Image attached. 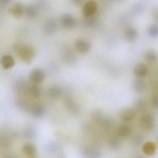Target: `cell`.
I'll use <instances>...</instances> for the list:
<instances>
[{
	"instance_id": "1",
	"label": "cell",
	"mask_w": 158,
	"mask_h": 158,
	"mask_svg": "<svg viewBox=\"0 0 158 158\" xmlns=\"http://www.w3.org/2000/svg\"><path fill=\"white\" fill-rule=\"evenodd\" d=\"M155 117L151 114H142L139 119V126L143 131H149L155 124Z\"/></svg>"
},
{
	"instance_id": "2",
	"label": "cell",
	"mask_w": 158,
	"mask_h": 158,
	"mask_svg": "<svg viewBox=\"0 0 158 158\" xmlns=\"http://www.w3.org/2000/svg\"><path fill=\"white\" fill-rule=\"evenodd\" d=\"M18 54L22 61L29 64L34 59L35 52L33 48L30 46H23L19 48Z\"/></svg>"
},
{
	"instance_id": "3",
	"label": "cell",
	"mask_w": 158,
	"mask_h": 158,
	"mask_svg": "<svg viewBox=\"0 0 158 158\" xmlns=\"http://www.w3.org/2000/svg\"><path fill=\"white\" fill-rule=\"evenodd\" d=\"M98 10V4L93 0L87 2L83 9V14L85 17H91L96 13Z\"/></svg>"
},
{
	"instance_id": "4",
	"label": "cell",
	"mask_w": 158,
	"mask_h": 158,
	"mask_svg": "<svg viewBox=\"0 0 158 158\" xmlns=\"http://www.w3.org/2000/svg\"><path fill=\"white\" fill-rule=\"evenodd\" d=\"M61 24L66 28H72L76 25V21L74 17L69 14L63 15L60 18Z\"/></svg>"
},
{
	"instance_id": "5",
	"label": "cell",
	"mask_w": 158,
	"mask_h": 158,
	"mask_svg": "<svg viewBox=\"0 0 158 158\" xmlns=\"http://www.w3.org/2000/svg\"><path fill=\"white\" fill-rule=\"evenodd\" d=\"M135 116L136 111L133 108H125L121 111L120 114V119L124 122L132 121Z\"/></svg>"
},
{
	"instance_id": "6",
	"label": "cell",
	"mask_w": 158,
	"mask_h": 158,
	"mask_svg": "<svg viewBox=\"0 0 158 158\" xmlns=\"http://www.w3.org/2000/svg\"><path fill=\"white\" fill-rule=\"evenodd\" d=\"M30 80L35 84H39L44 80L45 74L42 70L38 68L34 69L29 75Z\"/></svg>"
},
{
	"instance_id": "7",
	"label": "cell",
	"mask_w": 158,
	"mask_h": 158,
	"mask_svg": "<svg viewBox=\"0 0 158 158\" xmlns=\"http://www.w3.org/2000/svg\"><path fill=\"white\" fill-rule=\"evenodd\" d=\"M76 50L79 53H87L91 48V44L89 41L83 40H79L76 42Z\"/></svg>"
},
{
	"instance_id": "8",
	"label": "cell",
	"mask_w": 158,
	"mask_h": 158,
	"mask_svg": "<svg viewBox=\"0 0 158 158\" xmlns=\"http://www.w3.org/2000/svg\"><path fill=\"white\" fill-rule=\"evenodd\" d=\"M148 71V69L146 64L140 63L136 64L134 67V73L138 78H141L147 75Z\"/></svg>"
},
{
	"instance_id": "9",
	"label": "cell",
	"mask_w": 158,
	"mask_h": 158,
	"mask_svg": "<svg viewBox=\"0 0 158 158\" xmlns=\"http://www.w3.org/2000/svg\"><path fill=\"white\" fill-rule=\"evenodd\" d=\"M2 66L4 69H10L15 65V61L12 56L10 55H4L1 60Z\"/></svg>"
},
{
	"instance_id": "10",
	"label": "cell",
	"mask_w": 158,
	"mask_h": 158,
	"mask_svg": "<svg viewBox=\"0 0 158 158\" xmlns=\"http://www.w3.org/2000/svg\"><path fill=\"white\" fill-rule=\"evenodd\" d=\"M25 9L23 5L21 2L15 3L11 8V13L14 17L20 18L25 13Z\"/></svg>"
},
{
	"instance_id": "11",
	"label": "cell",
	"mask_w": 158,
	"mask_h": 158,
	"mask_svg": "<svg viewBox=\"0 0 158 158\" xmlns=\"http://www.w3.org/2000/svg\"><path fill=\"white\" fill-rule=\"evenodd\" d=\"M58 29L57 22L53 19L49 20L45 24L44 30L47 35H52L54 34Z\"/></svg>"
},
{
	"instance_id": "12",
	"label": "cell",
	"mask_w": 158,
	"mask_h": 158,
	"mask_svg": "<svg viewBox=\"0 0 158 158\" xmlns=\"http://www.w3.org/2000/svg\"><path fill=\"white\" fill-rule=\"evenodd\" d=\"M143 153L147 156H150L155 153L156 150V145L154 142L148 141L142 146Z\"/></svg>"
},
{
	"instance_id": "13",
	"label": "cell",
	"mask_w": 158,
	"mask_h": 158,
	"mask_svg": "<svg viewBox=\"0 0 158 158\" xmlns=\"http://www.w3.org/2000/svg\"><path fill=\"white\" fill-rule=\"evenodd\" d=\"M133 132L131 127L127 125H123L120 126L117 129L118 135L122 138H126L130 136Z\"/></svg>"
},
{
	"instance_id": "14",
	"label": "cell",
	"mask_w": 158,
	"mask_h": 158,
	"mask_svg": "<svg viewBox=\"0 0 158 158\" xmlns=\"http://www.w3.org/2000/svg\"><path fill=\"white\" fill-rule=\"evenodd\" d=\"M32 115L35 117H42L46 112V110L44 106L40 104H36L32 107L31 110Z\"/></svg>"
},
{
	"instance_id": "15",
	"label": "cell",
	"mask_w": 158,
	"mask_h": 158,
	"mask_svg": "<svg viewBox=\"0 0 158 158\" xmlns=\"http://www.w3.org/2000/svg\"><path fill=\"white\" fill-rule=\"evenodd\" d=\"M22 150L26 155L30 157H33L35 155L37 149L35 145L31 143H27L23 146Z\"/></svg>"
},
{
	"instance_id": "16",
	"label": "cell",
	"mask_w": 158,
	"mask_h": 158,
	"mask_svg": "<svg viewBox=\"0 0 158 158\" xmlns=\"http://www.w3.org/2000/svg\"><path fill=\"white\" fill-rule=\"evenodd\" d=\"M100 124L107 131H110L114 127V122L112 118L104 116Z\"/></svg>"
},
{
	"instance_id": "17",
	"label": "cell",
	"mask_w": 158,
	"mask_h": 158,
	"mask_svg": "<svg viewBox=\"0 0 158 158\" xmlns=\"http://www.w3.org/2000/svg\"><path fill=\"white\" fill-rule=\"evenodd\" d=\"M64 106L66 109L73 113L76 114L78 112V107L75 103L73 99L67 98L64 100Z\"/></svg>"
},
{
	"instance_id": "18",
	"label": "cell",
	"mask_w": 158,
	"mask_h": 158,
	"mask_svg": "<svg viewBox=\"0 0 158 158\" xmlns=\"http://www.w3.org/2000/svg\"><path fill=\"white\" fill-rule=\"evenodd\" d=\"M146 87V83L140 78L136 79L133 83V88L136 93H142L145 90Z\"/></svg>"
},
{
	"instance_id": "19",
	"label": "cell",
	"mask_w": 158,
	"mask_h": 158,
	"mask_svg": "<svg viewBox=\"0 0 158 158\" xmlns=\"http://www.w3.org/2000/svg\"><path fill=\"white\" fill-rule=\"evenodd\" d=\"M137 31L134 27H129L125 31V37L128 41L135 40L137 37Z\"/></svg>"
},
{
	"instance_id": "20",
	"label": "cell",
	"mask_w": 158,
	"mask_h": 158,
	"mask_svg": "<svg viewBox=\"0 0 158 158\" xmlns=\"http://www.w3.org/2000/svg\"><path fill=\"white\" fill-rule=\"evenodd\" d=\"M28 92L33 98H38L42 94V89L40 87L35 84L28 87Z\"/></svg>"
},
{
	"instance_id": "21",
	"label": "cell",
	"mask_w": 158,
	"mask_h": 158,
	"mask_svg": "<svg viewBox=\"0 0 158 158\" xmlns=\"http://www.w3.org/2000/svg\"><path fill=\"white\" fill-rule=\"evenodd\" d=\"M83 154L85 157L86 158H100L101 154L98 151L93 149L87 148L84 150Z\"/></svg>"
},
{
	"instance_id": "22",
	"label": "cell",
	"mask_w": 158,
	"mask_h": 158,
	"mask_svg": "<svg viewBox=\"0 0 158 158\" xmlns=\"http://www.w3.org/2000/svg\"><path fill=\"white\" fill-rule=\"evenodd\" d=\"M144 58L148 62L153 63L158 60V56L155 52L152 50H149L145 53Z\"/></svg>"
},
{
	"instance_id": "23",
	"label": "cell",
	"mask_w": 158,
	"mask_h": 158,
	"mask_svg": "<svg viewBox=\"0 0 158 158\" xmlns=\"http://www.w3.org/2000/svg\"><path fill=\"white\" fill-rule=\"evenodd\" d=\"M120 141L119 139L115 136H113L109 140V148L112 150H116L120 147Z\"/></svg>"
},
{
	"instance_id": "24",
	"label": "cell",
	"mask_w": 158,
	"mask_h": 158,
	"mask_svg": "<svg viewBox=\"0 0 158 158\" xmlns=\"http://www.w3.org/2000/svg\"><path fill=\"white\" fill-rule=\"evenodd\" d=\"M48 93L52 98H57L61 95L62 90L59 86H52L48 89Z\"/></svg>"
},
{
	"instance_id": "25",
	"label": "cell",
	"mask_w": 158,
	"mask_h": 158,
	"mask_svg": "<svg viewBox=\"0 0 158 158\" xmlns=\"http://www.w3.org/2000/svg\"><path fill=\"white\" fill-rule=\"evenodd\" d=\"M25 13L29 18H34L37 15L38 9L35 5H29L26 8Z\"/></svg>"
},
{
	"instance_id": "26",
	"label": "cell",
	"mask_w": 158,
	"mask_h": 158,
	"mask_svg": "<svg viewBox=\"0 0 158 158\" xmlns=\"http://www.w3.org/2000/svg\"><path fill=\"white\" fill-rule=\"evenodd\" d=\"M103 112L100 110H95L91 114V117L94 122L98 123H100L104 117Z\"/></svg>"
},
{
	"instance_id": "27",
	"label": "cell",
	"mask_w": 158,
	"mask_h": 158,
	"mask_svg": "<svg viewBox=\"0 0 158 158\" xmlns=\"http://www.w3.org/2000/svg\"><path fill=\"white\" fill-rule=\"evenodd\" d=\"M147 103L143 99H139L135 102L134 104V109L136 111L142 112L146 109L147 107Z\"/></svg>"
},
{
	"instance_id": "28",
	"label": "cell",
	"mask_w": 158,
	"mask_h": 158,
	"mask_svg": "<svg viewBox=\"0 0 158 158\" xmlns=\"http://www.w3.org/2000/svg\"><path fill=\"white\" fill-rule=\"evenodd\" d=\"M149 35L152 37H158V25H152L150 26L148 29Z\"/></svg>"
},
{
	"instance_id": "29",
	"label": "cell",
	"mask_w": 158,
	"mask_h": 158,
	"mask_svg": "<svg viewBox=\"0 0 158 158\" xmlns=\"http://www.w3.org/2000/svg\"><path fill=\"white\" fill-rule=\"evenodd\" d=\"M36 131L33 128H27L24 132V135L27 138H32L35 135Z\"/></svg>"
},
{
	"instance_id": "30",
	"label": "cell",
	"mask_w": 158,
	"mask_h": 158,
	"mask_svg": "<svg viewBox=\"0 0 158 158\" xmlns=\"http://www.w3.org/2000/svg\"><path fill=\"white\" fill-rule=\"evenodd\" d=\"M84 23L88 27H92L94 26L95 24L96 23V21L95 18H93L92 16L85 17Z\"/></svg>"
},
{
	"instance_id": "31",
	"label": "cell",
	"mask_w": 158,
	"mask_h": 158,
	"mask_svg": "<svg viewBox=\"0 0 158 158\" xmlns=\"http://www.w3.org/2000/svg\"><path fill=\"white\" fill-rule=\"evenodd\" d=\"M48 150L50 151L55 152L60 149L61 147L60 145L57 143H51L48 147Z\"/></svg>"
},
{
	"instance_id": "32",
	"label": "cell",
	"mask_w": 158,
	"mask_h": 158,
	"mask_svg": "<svg viewBox=\"0 0 158 158\" xmlns=\"http://www.w3.org/2000/svg\"><path fill=\"white\" fill-rule=\"evenodd\" d=\"M152 18L155 22L158 23V7L153 8L152 12Z\"/></svg>"
},
{
	"instance_id": "33",
	"label": "cell",
	"mask_w": 158,
	"mask_h": 158,
	"mask_svg": "<svg viewBox=\"0 0 158 158\" xmlns=\"http://www.w3.org/2000/svg\"><path fill=\"white\" fill-rule=\"evenodd\" d=\"M152 107L158 110V95H155L152 99Z\"/></svg>"
},
{
	"instance_id": "34",
	"label": "cell",
	"mask_w": 158,
	"mask_h": 158,
	"mask_svg": "<svg viewBox=\"0 0 158 158\" xmlns=\"http://www.w3.org/2000/svg\"><path fill=\"white\" fill-rule=\"evenodd\" d=\"M143 140L142 137L140 135H138L135 137L134 139V143L135 145H139V144H141Z\"/></svg>"
},
{
	"instance_id": "35",
	"label": "cell",
	"mask_w": 158,
	"mask_h": 158,
	"mask_svg": "<svg viewBox=\"0 0 158 158\" xmlns=\"http://www.w3.org/2000/svg\"><path fill=\"white\" fill-rule=\"evenodd\" d=\"M18 105L22 110H27V107H28V105L26 103V102L22 101L18 102Z\"/></svg>"
},
{
	"instance_id": "36",
	"label": "cell",
	"mask_w": 158,
	"mask_h": 158,
	"mask_svg": "<svg viewBox=\"0 0 158 158\" xmlns=\"http://www.w3.org/2000/svg\"><path fill=\"white\" fill-rule=\"evenodd\" d=\"M84 0H72V2L75 5H79L83 3Z\"/></svg>"
},
{
	"instance_id": "37",
	"label": "cell",
	"mask_w": 158,
	"mask_h": 158,
	"mask_svg": "<svg viewBox=\"0 0 158 158\" xmlns=\"http://www.w3.org/2000/svg\"><path fill=\"white\" fill-rule=\"evenodd\" d=\"M11 0H0V2L2 4L6 5L9 3Z\"/></svg>"
},
{
	"instance_id": "38",
	"label": "cell",
	"mask_w": 158,
	"mask_h": 158,
	"mask_svg": "<svg viewBox=\"0 0 158 158\" xmlns=\"http://www.w3.org/2000/svg\"><path fill=\"white\" fill-rule=\"evenodd\" d=\"M118 1H123V0H118Z\"/></svg>"
}]
</instances>
